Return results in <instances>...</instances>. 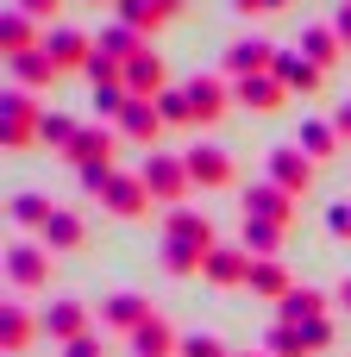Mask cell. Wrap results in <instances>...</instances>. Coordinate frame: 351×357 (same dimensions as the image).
<instances>
[{
    "instance_id": "7a4b0ae2",
    "label": "cell",
    "mask_w": 351,
    "mask_h": 357,
    "mask_svg": "<svg viewBox=\"0 0 351 357\" xmlns=\"http://www.w3.org/2000/svg\"><path fill=\"white\" fill-rule=\"evenodd\" d=\"M0 132H6V151L38 144V138H44V107H38V94L13 88V94H6V119H0Z\"/></svg>"
},
{
    "instance_id": "9c48e42d",
    "label": "cell",
    "mask_w": 351,
    "mask_h": 357,
    "mask_svg": "<svg viewBox=\"0 0 351 357\" xmlns=\"http://www.w3.org/2000/svg\"><path fill=\"white\" fill-rule=\"evenodd\" d=\"M188 107H195V126H214V119H226L232 88H226L220 75H195V82H188Z\"/></svg>"
},
{
    "instance_id": "60d3db41",
    "label": "cell",
    "mask_w": 351,
    "mask_h": 357,
    "mask_svg": "<svg viewBox=\"0 0 351 357\" xmlns=\"http://www.w3.org/2000/svg\"><path fill=\"white\" fill-rule=\"evenodd\" d=\"M57 6L63 0H19V13H31V19H57Z\"/></svg>"
},
{
    "instance_id": "5b68a950",
    "label": "cell",
    "mask_w": 351,
    "mask_h": 357,
    "mask_svg": "<svg viewBox=\"0 0 351 357\" xmlns=\"http://www.w3.org/2000/svg\"><path fill=\"white\" fill-rule=\"evenodd\" d=\"M188 157V176H195V188H232V157L220 151V144H195V151H182Z\"/></svg>"
},
{
    "instance_id": "b9f144b4",
    "label": "cell",
    "mask_w": 351,
    "mask_h": 357,
    "mask_svg": "<svg viewBox=\"0 0 351 357\" xmlns=\"http://www.w3.org/2000/svg\"><path fill=\"white\" fill-rule=\"evenodd\" d=\"M182 6H188V0H151V13H157V19H176Z\"/></svg>"
},
{
    "instance_id": "8992f818",
    "label": "cell",
    "mask_w": 351,
    "mask_h": 357,
    "mask_svg": "<svg viewBox=\"0 0 351 357\" xmlns=\"http://www.w3.org/2000/svg\"><path fill=\"white\" fill-rule=\"evenodd\" d=\"M100 201H107V213H119V220H138L144 207H151V188H144V176H107V188H100Z\"/></svg>"
},
{
    "instance_id": "d4e9b609",
    "label": "cell",
    "mask_w": 351,
    "mask_h": 357,
    "mask_svg": "<svg viewBox=\"0 0 351 357\" xmlns=\"http://www.w3.org/2000/svg\"><path fill=\"white\" fill-rule=\"evenodd\" d=\"M44 245H50V251H82V245H88V226H82V213L57 207V220L44 226Z\"/></svg>"
},
{
    "instance_id": "c3c4849f",
    "label": "cell",
    "mask_w": 351,
    "mask_h": 357,
    "mask_svg": "<svg viewBox=\"0 0 351 357\" xmlns=\"http://www.w3.org/2000/svg\"><path fill=\"white\" fill-rule=\"evenodd\" d=\"M251 357H257V351H251Z\"/></svg>"
},
{
    "instance_id": "277c9868",
    "label": "cell",
    "mask_w": 351,
    "mask_h": 357,
    "mask_svg": "<svg viewBox=\"0 0 351 357\" xmlns=\"http://www.w3.org/2000/svg\"><path fill=\"white\" fill-rule=\"evenodd\" d=\"M44 56H50L57 69H88V63H94V38L75 31V25H57V31L44 38Z\"/></svg>"
},
{
    "instance_id": "74e56055",
    "label": "cell",
    "mask_w": 351,
    "mask_h": 357,
    "mask_svg": "<svg viewBox=\"0 0 351 357\" xmlns=\"http://www.w3.org/2000/svg\"><path fill=\"white\" fill-rule=\"evenodd\" d=\"M182 357H226V345L214 333H195V339H182Z\"/></svg>"
},
{
    "instance_id": "83f0119b",
    "label": "cell",
    "mask_w": 351,
    "mask_h": 357,
    "mask_svg": "<svg viewBox=\"0 0 351 357\" xmlns=\"http://www.w3.org/2000/svg\"><path fill=\"white\" fill-rule=\"evenodd\" d=\"M283 232L289 226H276V220H245V251L251 257H276L283 251Z\"/></svg>"
},
{
    "instance_id": "bcb514c9",
    "label": "cell",
    "mask_w": 351,
    "mask_h": 357,
    "mask_svg": "<svg viewBox=\"0 0 351 357\" xmlns=\"http://www.w3.org/2000/svg\"><path fill=\"white\" fill-rule=\"evenodd\" d=\"M283 6H295V0H264V13H283Z\"/></svg>"
},
{
    "instance_id": "5bb4252c",
    "label": "cell",
    "mask_w": 351,
    "mask_h": 357,
    "mask_svg": "<svg viewBox=\"0 0 351 357\" xmlns=\"http://www.w3.org/2000/svg\"><path fill=\"white\" fill-rule=\"evenodd\" d=\"M270 182H276L283 195H308L314 157H308V151H270Z\"/></svg>"
},
{
    "instance_id": "ab89813d",
    "label": "cell",
    "mask_w": 351,
    "mask_h": 357,
    "mask_svg": "<svg viewBox=\"0 0 351 357\" xmlns=\"http://www.w3.org/2000/svg\"><path fill=\"white\" fill-rule=\"evenodd\" d=\"M100 351H107V345H100L94 333H88V339H75V345H63V357H100Z\"/></svg>"
},
{
    "instance_id": "f546056e",
    "label": "cell",
    "mask_w": 351,
    "mask_h": 357,
    "mask_svg": "<svg viewBox=\"0 0 351 357\" xmlns=\"http://www.w3.org/2000/svg\"><path fill=\"white\" fill-rule=\"evenodd\" d=\"M320 314H327V295H320V289H289V295H283V320H289V326L320 320Z\"/></svg>"
},
{
    "instance_id": "2e32d148",
    "label": "cell",
    "mask_w": 351,
    "mask_h": 357,
    "mask_svg": "<svg viewBox=\"0 0 351 357\" xmlns=\"http://www.w3.org/2000/svg\"><path fill=\"white\" fill-rule=\"evenodd\" d=\"M232 100L251 107V113H276V107L289 100V88H283L276 75H245V82H232Z\"/></svg>"
},
{
    "instance_id": "484cf974",
    "label": "cell",
    "mask_w": 351,
    "mask_h": 357,
    "mask_svg": "<svg viewBox=\"0 0 351 357\" xmlns=\"http://www.w3.org/2000/svg\"><path fill=\"white\" fill-rule=\"evenodd\" d=\"M57 220V207L38 195V188H25V195H13V226H25V232H44Z\"/></svg>"
},
{
    "instance_id": "7402d4cb",
    "label": "cell",
    "mask_w": 351,
    "mask_h": 357,
    "mask_svg": "<svg viewBox=\"0 0 351 357\" xmlns=\"http://www.w3.org/2000/svg\"><path fill=\"white\" fill-rule=\"evenodd\" d=\"M94 50H100V56H113V63H132V56H138V50H151V44H144V31H132V25H107V31L94 38Z\"/></svg>"
},
{
    "instance_id": "e0dca14e",
    "label": "cell",
    "mask_w": 351,
    "mask_h": 357,
    "mask_svg": "<svg viewBox=\"0 0 351 357\" xmlns=\"http://www.w3.org/2000/svg\"><path fill=\"white\" fill-rule=\"evenodd\" d=\"M132 357H182V339H176V326L151 314V320L132 333Z\"/></svg>"
},
{
    "instance_id": "44dd1931",
    "label": "cell",
    "mask_w": 351,
    "mask_h": 357,
    "mask_svg": "<svg viewBox=\"0 0 351 357\" xmlns=\"http://www.w3.org/2000/svg\"><path fill=\"white\" fill-rule=\"evenodd\" d=\"M0 44H6V56H25V50H44V44H38V19L13 6V13L0 19Z\"/></svg>"
},
{
    "instance_id": "3957f363",
    "label": "cell",
    "mask_w": 351,
    "mask_h": 357,
    "mask_svg": "<svg viewBox=\"0 0 351 357\" xmlns=\"http://www.w3.org/2000/svg\"><path fill=\"white\" fill-rule=\"evenodd\" d=\"M126 94H132V100H157V94H170V69H163L157 50H138V56L126 63Z\"/></svg>"
},
{
    "instance_id": "f35d334b",
    "label": "cell",
    "mask_w": 351,
    "mask_h": 357,
    "mask_svg": "<svg viewBox=\"0 0 351 357\" xmlns=\"http://www.w3.org/2000/svg\"><path fill=\"white\" fill-rule=\"evenodd\" d=\"M333 31H339V44L351 50V0H339V6H333Z\"/></svg>"
},
{
    "instance_id": "1f68e13d",
    "label": "cell",
    "mask_w": 351,
    "mask_h": 357,
    "mask_svg": "<svg viewBox=\"0 0 351 357\" xmlns=\"http://www.w3.org/2000/svg\"><path fill=\"white\" fill-rule=\"evenodd\" d=\"M333 144H339V126H301V138H295V151H308L314 163L333 157Z\"/></svg>"
},
{
    "instance_id": "e575fe53",
    "label": "cell",
    "mask_w": 351,
    "mask_h": 357,
    "mask_svg": "<svg viewBox=\"0 0 351 357\" xmlns=\"http://www.w3.org/2000/svg\"><path fill=\"white\" fill-rule=\"evenodd\" d=\"M157 113H163V126H195L188 88H170V94H157Z\"/></svg>"
},
{
    "instance_id": "ffe728a7",
    "label": "cell",
    "mask_w": 351,
    "mask_h": 357,
    "mask_svg": "<svg viewBox=\"0 0 351 357\" xmlns=\"http://www.w3.org/2000/svg\"><path fill=\"white\" fill-rule=\"evenodd\" d=\"M44 333H50L57 345H75V339H88V307H82V301H57V307L44 314Z\"/></svg>"
},
{
    "instance_id": "d6a6232c",
    "label": "cell",
    "mask_w": 351,
    "mask_h": 357,
    "mask_svg": "<svg viewBox=\"0 0 351 357\" xmlns=\"http://www.w3.org/2000/svg\"><path fill=\"white\" fill-rule=\"evenodd\" d=\"M163 270H170V276H195V270H207V257H201L195 245H170V238H163Z\"/></svg>"
},
{
    "instance_id": "f1b7e54d",
    "label": "cell",
    "mask_w": 351,
    "mask_h": 357,
    "mask_svg": "<svg viewBox=\"0 0 351 357\" xmlns=\"http://www.w3.org/2000/svg\"><path fill=\"white\" fill-rule=\"evenodd\" d=\"M251 289H257V295H270V301H283L295 282H289V270H283L276 257H257V264H251Z\"/></svg>"
},
{
    "instance_id": "7c38bea8",
    "label": "cell",
    "mask_w": 351,
    "mask_h": 357,
    "mask_svg": "<svg viewBox=\"0 0 351 357\" xmlns=\"http://www.w3.org/2000/svg\"><path fill=\"white\" fill-rule=\"evenodd\" d=\"M251 264H257V257H251L245 245H239V251H232V245H214L201 276H207V282H220V289H239V282H251Z\"/></svg>"
},
{
    "instance_id": "836d02e7",
    "label": "cell",
    "mask_w": 351,
    "mask_h": 357,
    "mask_svg": "<svg viewBox=\"0 0 351 357\" xmlns=\"http://www.w3.org/2000/svg\"><path fill=\"white\" fill-rule=\"evenodd\" d=\"M113 13H119V25H132V31H144V38L163 25V19L151 13V0H113Z\"/></svg>"
},
{
    "instance_id": "ba28073f",
    "label": "cell",
    "mask_w": 351,
    "mask_h": 357,
    "mask_svg": "<svg viewBox=\"0 0 351 357\" xmlns=\"http://www.w3.org/2000/svg\"><path fill=\"white\" fill-rule=\"evenodd\" d=\"M270 63H276V44H270V38H239V44L226 50V75H232V82L270 75Z\"/></svg>"
},
{
    "instance_id": "cb8c5ba5",
    "label": "cell",
    "mask_w": 351,
    "mask_h": 357,
    "mask_svg": "<svg viewBox=\"0 0 351 357\" xmlns=\"http://www.w3.org/2000/svg\"><path fill=\"white\" fill-rule=\"evenodd\" d=\"M6 63H13V75H19V88H25V94H38L44 82H57V75H63L44 50H25V56H6Z\"/></svg>"
},
{
    "instance_id": "d6986e66",
    "label": "cell",
    "mask_w": 351,
    "mask_h": 357,
    "mask_svg": "<svg viewBox=\"0 0 351 357\" xmlns=\"http://www.w3.org/2000/svg\"><path fill=\"white\" fill-rule=\"evenodd\" d=\"M163 238H170V245H195L201 257L214 251V232H207V220H201V213H188V207H170V220H163Z\"/></svg>"
},
{
    "instance_id": "603a6c76",
    "label": "cell",
    "mask_w": 351,
    "mask_h": 357,
    "mask_svg": "<svg viewBox=\"0 0 351 357\" xmlns=\"http://www.w3.org/2000/svg\"><path fill=\"white\" fill-rule=\"evenodd\" d=\"M301 56H308V63H320V69H333V63L345 56V44H339V31H333V25H308V31H301Z\"/></svg>"
},
{
    "instance_id": "52a82bcc",
    "label": "cell",
    "mask_w": 351,
    "mask_h": 357,
    "mask_svg": "<svg viewBox=\"0 0 351 357\" xmlns=\"http://www.w3.org/2000/svg\"><path fill=\"white\" fill-rule=\"evenodd\" d=\"M6 282L25 289V295L44 289V282H50V257H44V245H13V251H6Z\"/></svg>"
},
{
    "instance_id": "7dc6e473",
    "label": "cell",
    "mask_w": 351,
    "mask_h": 357,
    "mask_svg": "<svg viewBox=\"0 0 351 357\" xmlns=\"http://www.w3.org/2000/svg\"><path fill=\"white\" fill-rule=\"evenodd\" d=\"M88 6H113V0H88Z\"/></svg>"
},
{
    "instance_id": "30bf717a",
    "label": "cell",
    "mask_w": 351,
    "mask_h": 357,
    "mask_svg": "<svg viewBox=\"0 0 351 357\" xmlns=\"http://www.w3.org/2000/svg\"><path fill=\"white\" fill-rule=\"evenodd\" d=\"M119 144H126L119 132H107V126H88V132H82V138L69 144V163H75V169H94V163H107V169H113Z\"/></svg>"
},
{
    "instance_id": "4dcf8cb0",
    "label": "cell",
    "mask_w": 351,
    "mask_h": 357,
    "mask_svg": "<svg viewBox=\"0 0 351 357\" xmlns=\"http://www.w3.org/2000/svg\"><path fill=\"white\" fill-rule=\"evenodd\" d=\"M264 351H270V357H308V345H301V326L276 320V326L264 333Z\"/></svg>"
},
{
    "instance_id": "8fae6325",
    "label": "cell",
    "mask_w": 351,
    "mask_h": 357,
    "mask_svg": "<svg viewBox=\"0 0 351 357\" xmlns=\"http://www.w3.org/2000/svg\"><path fill=\"white\" fill-rule=\"evenodd\" d=\"M245 220H276V226H289V220H295V195H283L276 182H251V188H245Z\"/></svg>"
},
{
    "instance_id": "7bdbcfd3",
    "label": "cell",
    "mask_w": 351,
    "mask_h": 357,
    "mask_svg": "<svg viewBox=\"0 0 351 357\" xmlns=\"http://www.w3.org/2000/svg\"><path fill=\"white\" fill-rule=\"evenodd\" d=\"M232 13H245V19H257V13H264V0H232Z\"/></svg>"
},
{
    "instance_id": "4fadbf2b",
    "label": "cell",
    "mask_w": 351,
    "mask_h": 357,
    "mask_svg": "<svg viewBox=\"0 0 351 357\" xmlns=\"http://www.w3.org/2000/svg\"><path fill=\"white\" fill-rule=\"evenodd\" d=\"M100 320H107V333H138L144 320H151V301L138 295V289H119V295H107V307H100Z\"/></svg>"
},
{
    "instance_id": "4316f807",
    "label": "cell",
    "mask_w": 351,
    "mask_h": 357,
    "mask_svg": "<svg viewBox=\"0 0 351 357\" xmlns=\"http://www.w3.org/2000/svg\"><path fill=\"white\" fill-rule=\"evenodd\" d=\"M31 339H38V320H31V307H6V320H0V345L19 357Z\"/></svg>"
},
{
    "instance_id": "6da1fadb",
    "label": "cell",
    "mask_w": 351,
    "mask_h": 357,
    "mask_svg": "<svg viewBox=\"0 0 351 357\" xmlns=\"http://www.w3.org/2000/svg\"><path fill=\"white\" fill-rule=\"evenodd\" d=\"M138 176H144V188H151V201H157V207H182V201H188V188H195L188 157H163V151H157V157H144V169H138Z\"/></svg>"
},
{
    "instance_id": "9a60e30c",
    "label": "cell",
    "mask_w": 351,
    "mask_h": 357,
    "mask_svg": "<svg viewBox=\"0 0 351 357\" xmlns=\"http://www.w3.org/2000/svg\"><path fill=\"white\" fill-rule=\"evenodd\" d=\"M270 75H276L289 94H320V82H327V69H320V63H308V56H283V50H276Z\"/></svg>"
},
{
    "instance_id": "ac0fdd59",
    "label": "cell",
    "mask_w": 351,
    "mask_h": 357,
    "mask_svg": "<svg viewBox=\"0 0 351 357\" xmlns=\"http://www.w3.org/2000/svg\"><path fill=\"white\" fill-rule=\"evenodd\" d=\"M157 132H163L157 100H132V107L119 113V138H126V144H157Z\"/></svg>"
},
{
    "instance_id": "8d00e7d4",
    "label": "cell",
    "mask_w": 351,
    "mask_h": 357,
    "mask_svg": "<svg viewBox=\"0 0 351 357\" xmlns=\"http://www.w3.org/2000/svg\"><path fill=\"white\" fill-rule=\"evenodd\" d=\"M301 345H308V351H327V345H333V320H327V314H320V320H301Z\"/></svg>"
},
{
    "instance_id": "f6af8a7d",
    "label": "cell",
    "mask_w": 351,
    "mask_h": 357,
    "mask_svg": "<svg viewBox=\"0 0 351 357\" xmlns=\"http://www.w3.org/2000/svg\"><path fill=\"white\" fill-rule=\"evenodd\" d=\"M339 307H345V314H351V276H345V282H339Z\"/></svg>"
},
{
    "instance_id": "d590c367",
    "label": "cell",
    "mask_w": 351,
    "mask_h": 357,
    "mask_svg": "<svg viewBox=\"0 0 351 357\" xmlns=\"http://www.w3.org/2000/svg\"><path fill=\"white\" fill-rule=\"evenodd\" d=\"M82 138V126L69 119V113H44V144H57L63 157H69V144Z\"/></svg>"
},
{
    "instance_id": "ee69618b",
    "label": "cell",
    "mask_w": 351,
    "mask_h": 357,
    "mask_svg": "<svg viewBox=\"0 0 351 357\" xmlns=\"http://www.w3.org/2000/svg\"><path fill=\"white\" fill-rule=\"evenodd\" d=\"M333 126H339V138H351V100L339 107V119H333Z\"/></svg>"
}]
</instances>
